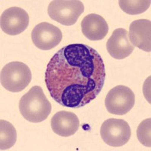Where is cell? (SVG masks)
<instances>
[{"label":"cell","instance_id":"6da1fadb","mask_svg":"<svg viewBox=\"0 0 151 151\" xmlns=\"http://www.w3.org/2000/svg\"><path fill=\"white\" fill-rule=\"evenodd\" d=\"M103 59L84 44L60 48L47 65L45 82L50 95L61 106L81 108L96 98L104 85Z\"/></svg>","mask_w":151,"mask_h":151},{"label":"cell","instance_id":"7a4b0ae2","mask_svg":"<svg viewBox=\"0 0 151 151\" xmlns=\"http://www.w3.org/2000/svg\"><path fill=\"white\" fill-rule=\"evenodd\" d=\"M19 110L26 120L38 123L45 120L52 112V105L40 86H35L23 95Z\"/></svg>","mask_w":151,"mask_h":151},{"label":"cell","instance_id":"3957f363","mask_svg":"<svg viewBox=\"0 0 151 151\" xmlns=\"http://www.w3.org/2000/svg\"><path fill=\"white\" fill-rule=\"evenodd\" d=\"M32 73L27 64L13 61L7 64L1 70L0 82L5 89L11 92L24 90L30 83Z\"/></svg>","mask_w":151,"mask_h":151},{"label":"cell","instance_id":"277c9868","mask_svg":"<svg viewBox=\"0 0 151 151\" xmlns=\"http://www.w3.org/2000/svg\"><path fill=\"white\" fill-rule=\"evenodd\" d=\"M84 12V5L77 0H55L48 5L49 17L59 24L71 26Z\"/></svg>","mask_w":151,"mask_h":151},{"label":"cell","instance_id":"5b68a950","mask_svg":"<svg viewBox=\"0 0 151 151\" xmlns=\"http://www.w3.org/2000/svg\"><path fill=\"white\" fill-rule=\"evenodd\" d=\"M132 132L129 123L119 119H109L101 127V138L107 145L114 147H122L129 142Z\"/></svg>","mask_w":151,"mask_h":151},{"label":"cell","instance_id":"8992f818","mask_svg":"<svg viewBox=\"0 0 151 151\" xmlns=\"http://www.w3.org/2000/svg\"><path fill=\"white\" fill-rule=\"evenodd\" d=\"M135 103V96L130 88L117 86L108 92L105 99L107 111L114 115L122 116L129 113Z\"/></svg>","mask_w":151,"mask_h":151},{"label":"cell","instance_id":"52a82bcc","mask_svg":"<svg viewBox=\"0 0 151 151\" xmlns=\"http://www.w3.org/2000/svg\"><path fill=\"white\" fill-rule=\"evenodd\" d=\"M62 37L60 29L47 22L37 24L31 33L33 44L41 50H51L55 48L61 42Z\"/></svg>","mask_w":151,"mask_h":151},{"label":"cell","instance_id":"ba28073f","mask_svg":"<svg viewBox=\"0 0 151 151\" xmlns=\"http://www.w3.org/2000/svg\"><path fill=\"white\" fill-rule=\"evenodd\" d=\"M29 25V15L24 9L12 7L6 9L1 15L0 27L4 33L16 36L23 33Z\"/></svg>","mask_w":151,"mask_h":151},{"label":"cell","instance_id":"9c48e42d","mask_svg":"<svg viewBox=\"0 0 151 151\" xmlns=\"http://www.w3.org/2000/svg\"><path fill=\"white\" fill-rule=\"evenodd\" d=\"M106 49L114 59H124L134 51V46L129 39L128 31L123 28H118L113 31L106 42Z\"/></svg>","mask_w":151,"mask_h":151},{"label":"cell","instance_id":"30bf717a","mask_svg":"<svg viewBox=\"0 0 151 151\" xmlns=\"http://www.w3.org/2000/svg\"><path fill=\"white\" fill-rule=\"evenodd\" d=\"M129 39L134 47L144 52L151 51V22L147 19H140L130 24Z\"/></svg>","mask_w":151,"mask_h":151},{"label":"cell","instance_id":"8fae6325","mask_svg":"<svg viewBox=\"0 0 151 151\" xmlns=\"http://www.w3.org/2000/svg\"><path fill=\"white\" fill-rule=\"evenodd\" d=\"M52 131L61 137H70L77 132L79 120L77 116L68 111L58 112L51 120Z\"/></svg>","mask_w":151,"mask_h":151},{"label":"cell","instance_id":"7c38bea8","mask_svg":"<svg viewBox=\"0 0 151 151\" xmlns=\"http://www.w3.org/2000/svg\"><path fill=\"white\" fill-rule=\"evenodd\" d=\"M81 27L83 35L91 41L103 40L109 30L108 24L105 19L97 14L86 15L82 21Z\"/></svg>","mask_w":151,"mask_h":151},{"label":"cell","instance_id":"4fadbf2b","mask_svg":"<svg viewBox=\"0 0 151 151\" xmlns=\"http://www.w3.org/2000/svg\"><path fill=\"white\" fill-rule=\"evenodd\" d=\"M17 141V132L14 125L6 120L0 121V150H6L14 146Z\"/></svg>","mask_w":151,"mask_h":151},{"label":"cell","instance_id":"5bb4252c","mask_svg":"<svg viewBox=\"0 0 151 151\" xmlns=\"http://www.w3.org/2000/svg\"><path fill=\"white\" fill-rule=\"evenodd\" d=\"M150 0H120L119 5L124 12L131 15L141 14L150 6Z\"/></svg>","mask_w":151,"mask_h":151},{"label":"cell","instance_id":"9a60e30c","mask_svg":"<svg viewBox=\"0 0 151 151\" xmlns=\"http://www.w3.org/2000/svg\"><path fill=\"white\" fill-rule=\"evenodd\" d=\"M151 119L148 118L142 121L138 125L137 130V139L144 146L150 147L151 146Z\"/></svg>","mask_w":151,"mask_h":151}]
</instances>
